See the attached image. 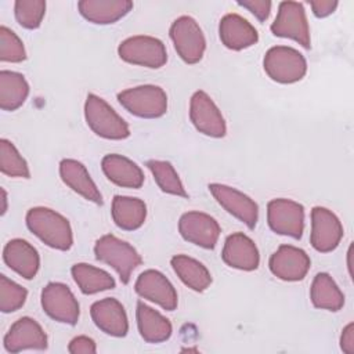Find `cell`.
Here are the masks:
<instances>
[{"label": "cell", "mask_w": 354, "mask_h": 354, "mask_svg": "<svg viewBox=\"0 0 354 354\" xmlns=\"http://www.w3.org/2000/svg\"><path fill=\"white\" fill-rule=\"evenodd\" d=\"M209 191L221 207L239 221L245 223L248 228L253 230L256 227L259 220V206L250 196L234 187L217 183L209 184Z\"/></svg>", "instance_id": "13"}, {"label": "cell", "mask_w": 354, "mask_h": 354, "mask_svg": "<svg viewBox=\"0 0 354 354\" xmlns=\"http://www.w3.org/2000/svg\"><path fill=\"white\" fill-rule=\"evenodd\" d=\"M17 22L25 29H37L46 14V1L43 0H17L14 3Z\"/></svg>", "instance_id": "33"}, {"label": "cell", "mask_w": 354, "mask_h": 354, "mask_svg": "<svg viewBox=\"0 0 354 354\" xmlns=\"http://www.w3.org/2000/svg\"><path fill=\"white\" fill-rule=\"evenodd\" d=\"M137 326L141 337L148 343L166 342L173 332L171 324L160 313L142 301L137 303Z\"/></svg>", "instance_id": "25"}, {"label": "cell", "mask_w": 354, "mask_h": 354, "mask_svg": "<svg viewBox=\"0 0 354 354\" xmlns=\"http://www.w3.org/2000/svg\"><path fill=\"white\" fill-rule=\"evenodd\" d=\"M221 259L227 266L242 271H253L260 264V254L256 243L243 232H234L227 236Z\"/></svg>", "instance_id": "19"}, {"label": "cell", "mask_w": 354, "mask_h": 354, "mask_svg": "<svg viewBox=\"0 0 354 354\" xmlns=\"http://www.w3.org/2000/svg\"><path fill=\"white\" fill-rule=\"evenodd\" d=\"M59 176L72 191L90 202L102 205V195L82 162L75 159H62L59 163Z\"/></svg>", "instance_id": "23"}, {"label": "cell", "mask_w": 354, "mask_h": 354, "mask_svg": "<svg viewBox=\"0 0 354 354\" xmlns=\"http://www.w3.org/2000/svg\"><path fill=\"white\" fill-rule=\"evenodd\" d=\"M101 167L106 178L119 187L138 189L144 184V173L140 166L123 155H105Z\"/></svg>", "instance_id": "22"}, {"label": "cell", "mask_w": 354, "mask_h": 354, "mask_svg": "<svg viewBox=\"0 0 354 354\" xmlns=\"http://www.w3.org/2000/svg\"><path fill=\"white\" fill-rule=\"evenodd\" d=\"M40 301L44 313L54 321L68 325H75L79 321V301L65 283H47L41 290Z\"/></svg>", "instance_id": "9"}, {"label": "cell", "mask_w": 354, "mask_h": 354, "mask_svg": "<svg viewBox=\"0 0 354 354\" xmlns=\"http://www.w3.org/2000/svg\"><path fill=\"white\" fill-rule=\"evenodd\" d=\"M147 166L151 170L158 187L163 192L176 195V196H183V198L188 196L174 166L170 162L151 159L147 162Z\"/></svg>", "instance_id": "31"}, {"label": "cell", "mask_w": 354, "mask_h": 354, "mask_svg": "<svg viewBox=\"0 0 354 354\" xmlns=\"http://www.w3.org/2000/svg\"><path fill=\"white\" fill-rule=\"evenodd\" d=\"M180 235L203 249H213L218 241L221 228L209 214L202 212H187L178 221Z\"/></svg>", "instance_id": "15"}, {"label": "cell", "mask_w": 354, "mask_h": 354, "mask_svg": "<svg viewBox=\"0 0 354 354\" xmlns=\"http://www.w3.org/2000/svg\"><path fill=\"white\" fill-rule=\"evenodd\" d=\"M71 274L84 295H94L115 288V279L109 272L87 263H76L72 266Z\"/></svg>", "instance_id": "29"}, {"label": "cell", "mask_w": 354, "mask_h": 354, "mask_svg": "<svg viewBox=\"0 0 354 354\" xmlns=\"http://www.w3.org/2000/svg\"><path fill=\"white\" fill-rule=\"evenodd\" d=\"M267 221L275 234L300 239L304 231V207L292 199H272L267 205Z\"/></svg>", "instance_id": "10"}, {"label": "cell", "mask_w": 354, "mask_h": 354, "mask_svg": "<svg viewBox=\"0 0 354 354\" xmlns=\"http://www.w3.org/2000/svg\"><path fill=\"white\" fill-rule=\"evenodd\" d=\"M119 104L131 115L155 119L167 111V95L165 90L155 84H142L123 90L118 94Z\"/></svg>", "instance_id": "4"}, {"label": "cell", "mask_w": 354, "mask_h": 354, "mask_svg": "<svg viewBox=\"0 0 354 354\" xmlns=\"http://www.w3.org/2000/svg\"><path fill=\"white\" fill-rule=\"evenodd\" d=\"M263 66L270 79L283 84L301 80L307 72L304 55L288 46L271 47L264 55Z\"/></svg>", "instance_id": "5"}, {"label": "cell", "mask_w": 354, "mask_h": 354, "mask_svg": "<svg viewBox=\"0 0 354 354\" xmlns=\"http://www.w3.org/2000/svg\"><path fill=\"white\" fill-rule=\"evenodd\" d=\"M170 263L177 277L189 289L195 292H203L210 286L212 275L201 261L187 254H177L171 257Z\"/></svg>", "instance_id": "28"}, {"label": "cell", "mask_w": 354, "mask_h": 354, "mask_svg": "<svg viewBox=\"0 0 354 354\" xmlns=\"http://www.w3.org/2000/svg\"><path fill=\"white\" fill-rule=\"evenodd\" d=\"M270 271L279 279L296 282L304 279L307 275L311 260L308 254L296 246L281 245L270 257Z\"/></svg>", "instance_id": "14"}, {"label": "cell", "mask_w": 354, "mask_h": 354, "mask_svg": "<svg viewBox=\"0 0 354 354\" xmlns=\"http://www.w3.org/2000/svg\"><path fill=\"white\" fill-rule=\"evenodd\" d=\"M119 57L129 64L158 69L167 61V51L162 40L152 36H131L118 47Z\"/></svg>", "instance_id": "6"}, {"label": "cell", "mask_w": 354, "mask_h": 354, "mask_svg": "<svg viewBox=\"0 0 354 354\" xmlns=\"http://www.w3.org/2000/svg\"><path fill=\"white\" fill-rule=\"evenodd\" d=\"M134 290L138 296L156 303L166 311L177 308L178 297L171 282L158 270H145L134 283Z\"/></svg>", "instance_id": "16"}, {"label": "cell", "mask_w": 354, "mask_h": 354, "mask_svg": "<svg viewBox=\"0 0 354 354\" xmlns=\"http://www.w3.org/2000/svg\"><path fill=\"white\" fill-rule=\"evenodd\" d=\"M25 59L26 51L22 40L7 26H0V61L22 62Z\"/></svg>", "instance_id": "35"}, {"label": "cell", "mask_w": 354, "mask_h": 354, "mask_svg": "<svg viewBox=\"0 0 354 354\" xmlns=\"http://www.w3.org/2000/svg\"><path fill=\"white\" fill-rule=\"evenodd\" d=\"M28 297V290L7 278L6 275H0V311L7 314L19 310Z\"/></svg>", "instance_id": "34"}, {"label": "cell", "mask_w": 354, "mask_h": 354, "mask_svg": "<svg viewBox=\"0 0 354 354\" xmlns=\"http://www.w3.org/2000/svg\"><path fill=\"white\" fill-rule=\"evenodd\" d=\"M26 227L43 243L57 250H69L73 245L72 228L62 214L48 207H32L26 213Z\"/></svg>", "instance_id": "1"}, {"label": "cell", "mask_w": 354, "mask_h": 354, "mask_svg": "<svg viewBox=\"0 0 354 354\" xmlns=\"http://www.w3.org/2000/svg\"><path fill=\"white\" fill-rule=\"evenodd\" d=\"M1 199H3V207H1V214H4L7 212V194L6 189L1 188Z\"/></svg>", "instance_id": "40"}, {"label": "cell", "mask_w": 354, "mask_h": 354, "mask_svg": "<svg viewBox=\"0 0 354 354\" xmlns=\"http://www.w3.org/2000/svg\"><path fill=\"white\" fill-rule=\"evenodd\" d=\"M68 351L71 354H94L97 351L95 342L88 336H76L71 340L68 346Z\"/></svg>", "instance_id": "37"}, {"label": "cell", "mask_w": 354, "mask_h": 354, "mask_svg": "<svg viewBox=\"0 0 354 354\" xmlns=\"http://www.w3.org/2000/svg\"><path fill=\"white\" fill-rule=\"evenodd\" d=\"M340 348L346 354H354V324L350 322L344 326L340 336Z\"/></svg>", "instance_id": "39"}, {"label": "cell", "mask_w": 354, "mask_h": 354, "mask_svg": "<svg viewBox=\"0 0 354 354\" xmlns=\"http://www.w3.org/2000/svg\"><path fill=\"white\" fill-rule=\"evenodd\" d=\"M90 315L95 326L109 336L123 337L129 332V321L124 307L113 297L94 301L90 307Z\"/></svg>", "instance_id": "18"}, {"label": "cell", "mask_w": 354, "mask_h": 354, "mask_svg": "<svg viewBox=\"0 0 354 354\" xmlns=\"http://www.w3.org/2000/svg\"><path fill=\"white\" fill-rule=\"evenodd\" d=\"M218 35L221 43L234 51L252 47L259 40L256 28L238 14H227L220 19Z\"/></svg>", "instance_id": "21"}, {"label": "cell", "mask_w": 354, "mask_h": 354, "mask_svg": "<svg viewBox=\"0 0 354 354\" xmlns=\"http://www.w3.org/2000/svg\"><path fill=\"white\" fill-rule=\"evenodd\" d=\"M133 3L129 0H80L77 10L80 15L91 24L108 25L123 18L131 11Z\"/></svg>", "instance_id": "24"}, {"label": "cell", "mask_w": 354, "mask_h": 354, "mask_svg": "<svg viewBox=\"0 0 354 354\" xmlns=\"http://www.w3.org/2000/svg\"><path fill=\"white\" fill-rule=\"evenodd\" d=\"M95 259L111 266L119 275L122 283H129L131 272L142 263L138 252L126 241L112 234L102 235L94 245Z\"/></svg>", "instance_id": "2"}, {"label": "cell", "mask_w": 354, "mask_h": 354, "mask_svg": "<svg viewBox=\"0 0 354 354\" xmlns=\"http://www.w3.org/2000/svg\"><path fill=\"white\" fill-rule=\"evenodd\" d=\"M310 299L315 308L339 311L344 306V295L335 282V279L326 272H318L311 283Z\"/></svg>", "instance_id": "27"}, {"label": "cell", "mask_w": 354, "mask_h": 354, "mask_svg": "<svg viewBox=\"0 0 354 354\" xmlns=\"http://www.w3.org/2000/svg\"><path fill=\"white\" fill-rule=\"evenodd\" d=\"M0 170L10 177H30L26 160L18 152L15 145L6 138L0 140Z\"/></svg>", "instance_id": "32"}, {"label": "cell", "mask_w": 354, "mask_h": 354, "mask_svg": "<svg viewBox=\"0 0 354 354\" xmlns=\"http://www.w3.org/2000/svg\"><path fill=\"white\" fill-rule=\"evenodd\" d=\"M337 4L339 3L336 0H314V1H310L313 14L318 18H325V17L330 15L336 10Z\"/></svg>", "instance_id": "38"}, {"label": "cell", "mask_w": 354, "mask_h": 354, "mask_svg": "<svg viewBox=\"0 0 354 354\" xmlns=\"http://www.w3.org/2000/svg\"><path fill=\"white\" fill-rule=\"evenodd\" d=\"M189 119L195 129L205 136L221 138L227 133V124L220 109L202 90L195 91L191 97Z\"/></svg>", "instance_id": "11"}, {"label": "cell", "mask_w": 354, "mask_h": 354, "mask_svg": "<svg viewBox=\"0 0 354 354\" xmlns=\"http://www.w3.org/2000/svg\"><path fill=\"white\" fill-rule=\"evenodd\" d=\"M343 238V225L337 216L322 206H315L311 210V246L321 253L335 250Z\"/></svg>", "instance_id": "12"}, {"label": "cell", "mask_w": 354, "mask_h": 354, "mask_svg": "<svg viewBox=\"0 0 354 354\" xmlns=\"http://www.w3.org/2000/svg\"><path fill=\"white\" fill-rule=\"evenodd\" d=\"M112 220L124 231L138 230L147 218V205L144 201L131 196L116 195L112 201Z\"/></svg>", "instance_id": "26"}, {"label": "cell", "mask_w": 354, "mask_h": 354, "mask_svg": "<svg viewBox=\"0 0 354 354\" xmlns=\"http://www.w3.org/2000/svg\"><path fill=\"white\" fill-rule=\"evenodd\" d=\"M3 346L8 353H19L24 350H46L48 342L37 321L30 317H22L11 325L4 336Z\"/></svg>", "instance_id": "17"}, {"label": "cell", "mask_w": 354, "mask_h": 354, "mask_svg": "<svg viewBox=\"0 0 354 354\" xmlns=\"http://www.w3.org/2000/svg\"><path fill=\"white\" fill-rule=\"evenodd\" d=\"M170 39L180 58L187 64H196L206 50L205 35L198 22L188 15L178 17L170 26Z\"/></svg>", "instance_id": "7"}, {"label": "cell", "mask_w": 354, "mask_h": 354, "mask_svg": "<svg viewBox=\"0 0 354 354\" xmlns=\"http://www.w3.org/2000/svg\"><path fill=\"white\" fill-rule=\"evenodd\" d=\"M84 118L87 126L102 138L124 140L130 136L129 124L105 100L95 94H87L84 102Z\"/></svg>", "instance_id": "3"}, {"label": "cell", "mask_w": 354, "mask_h": 354, "mask_svg": "<svg viewBox=\"0 0 354 354\" xmlns=\"http://www.w3.org/2000/svg\"><path fill=\"white\" fill-rule=\"evenodd\" d=\"M238 6L250 11L260 22H264L271 12V1L268 0H243L238 1Z\"/></svg>", "instance_id": "36"}, {"label": "cell", "mask_w": 354, "mask_h": 354, "mask_svg": "<svg viewBox=\"0 0 354 354\" xmlns=\"http://www.w3.org/2000/svg\"><path fill=\"white\" fill-rule=\"evenodd\" d=\"M29 84L24 75L12 71H0V108L15 111L28 98Z\"/></svg>", "instance_id": "30"}, {"label": "cell", "mask_w": 354, "mask_h": 354, "mask_svg": "<svg viewBox=\"0 0 354 354\" xmlns=\"http://www.w3.org/2000/svg\"><path fill=\"white\" fill-rule=\"evenodd\" d=\"M271 32L278 37H286L297 41L304 48L311 47L310 28L304 7L299 1H282L278 14L271 24Z\"/></svg>", "instance_id": "8"}, {"label": "cell", "mask_w": 354, "mask_h": 354, "mask_svg": "<svg viewBox=\"0 0 354 354\" xmlns=\"http://www.w3.org/2000/svg\"><path fill=\"white\" fill-rule=\"evenodd\" d=\"M4 263L25 279L36 277L40 267V256L28 241L15 238L6 243L3 249Z\"/></svg>", "instance_id": "20"}]
</instances>
